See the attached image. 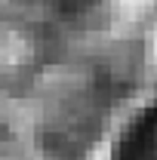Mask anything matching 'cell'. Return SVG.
Segmentation results:
<instances>
[{
    "label": "cell",
    "instance_id": "cell-1",
    "mask_svg": "<svg viewBox=\"0 0 157 160\" xmlns=\"http://www.w3.org/2000/svg\"><path fill=\"white\" fill-rule=\"evenodd\" d=\"M111 160H157V102L145 105L123 126L111 148Z\"/></svg>",
    "mask_w": 157,
    "mask_h": 160
}]
</instances>
